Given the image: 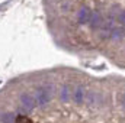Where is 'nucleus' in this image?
<instances>
[{
	"label": "nucleus",
	"mask_w": 125,
	"mask_h": 123,
	"mask_svg": "<svg viewBox=\"0 0 125 123\" xmlns=\"http://www.w3.org/2000/svg\"><path fill=\"white\" fill-rule=\"evenodd\" d=\"M15 123H33V122H32L28 116H25V114H19V116L16 117Z\"/></svg>",
	"instance_id": "20e7f679"
},
{
	"label": "nucleus",
	"mask_w": 125,
	"mask_h": 123,
	"mask_svg": "<svg viewBox=\"0 0 125 123\" xmlns=\"http://www.w3.org/2000/svg\"><path fill=\"white\" fill-rule=\"evenodd\" d=\"M13 120H16L13 117V113H3L0 116V123H13Z\"/></svg>",
	"instance_id": "7ed1b4c3"
},
{
	"label": "nucleus",
	"mask_w": 125,
	"mask_h": 123,
	"mask_svg": "<svg viewBox=\"0 0 125 123\" xmlns=\"http://www.w3.org/2000/svg\"><path fill=\"white\" fill-rule=\"evenodd\" d=\"M48 98H50V94H48V90H47V88H39V90H38V93H36V100H38L39 104L47 103Z\"/></svg>",
	"instance_id": "f03ea898"
},
{
	"label": "nucleus",
	"mask_w": 125,
	"mask_h": 123,
	"mask_svg": "<svg viewBox=\"0 0 125 123\" xmlns=\"http://www.w3.org/2000/svg\"><path fill=\"white\" fill-rule=\"evenodd\" d=\"M33 106H35V101H33V98L29 94H23L21 97V106H19L21 112H25V113L31 112L32 109H33Z\"/></svg>",
	"instance_id": "f257e3e1"
}]
</instances>
